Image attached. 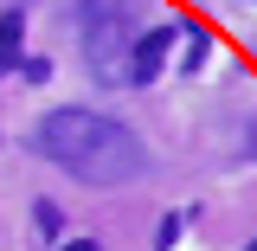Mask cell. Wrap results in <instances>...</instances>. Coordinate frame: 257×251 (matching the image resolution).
<instances>
[{
	"mask_svg": "<svg viewBox=\"0 0 257 251\" xmlns=\"http://www.w3.org/2000/svg\"><path fill=\"white\" fill-rule=\"evenodd\" d=\"M39 155L58 161L64 174H77L84 187H128L148 174V142L135 135L116 116H96V110H77L64 103L52 116H39Z\"/></svg>",
	"mask_w": 257,
	"mask_h": 251,
	"instance_id": "cell-1",
	"label": "cell"
},
{
	"mask_svg": "<svg viewBox=\"0 0 257 251\" xmlns=\"http://www.w3.org/2000/svg\"><path fill=\"white\" fill-rule=\"evenodd\" d=\"M84 52H90V71L103 84L128 77V0H84Z\"/></svg>",
	"mask_w": 257,
	"mask_h": 251,
	"instance_id": "cell-2",
	"label": "cell"
},
{
	"mask_svg": "<svg viewBox=\"0 0 257 251\" xmlns=\"http://www.w3.org/2000/svg\"><path fill=\"white\" fill-rule=\"evenodd\" d=\"M174 45H180V32H174V26L135 32V52H128V84H155L161 71H167V58H174Z\"/></svg>",
	"mask_w": 257,
	"mask_h": 251,
	"instance_id": "cell-3",
	"label": "cell"
},
{
	"mask_svg": "<svg viewBox=\"0 0 257 251\" xmlns=\"http://www.w3.org/2000/svg\"><path fill=\"white\" fill-rule=\"evenodd\" d=\"M20 39H26V13H20V7H7V13H0V77L20 64Z\"/></svg>",
	"mask_w": 257,
	"mask_h": 251,
	"instance_id": "cell-4",
	"label": "cell"
},
{
	"mask_svg": "<svg viewBox=\"0 0 257 251\" xmlns=\"http://www.w3.org/2000/svg\"><path fill=\"white\" fill-rule=\"evenodd\" d=\"M32 219H39V238H58V206H52V200H39V206H32Z\"/></svg>",
	"mask_w": 257,
	"mask_h": 251,
	"instance_id": "cell-5",
	"label": "cell"
},
{
	"mask_svg": "<svg viewBox=\"0 0 257 251\" xmlns=\"http://www.w3.org/2000/svg\"><path fill=\"white\" fill-rule=\"evenodd\" d=\"M180 219H187V213H167V219H161V232H155V251H174V238H180Z\"/></svg>",
	"mask_w": 257,
	"mask_h": 251,
	"instance_id": "cell-6",
	"label": "cell"
},
{
	"mask_svg": "<svg viewBox=\"0 0 257 251\" xmlns=\"http://www.w3.org/2000/svg\"><path fill=\"white\" fill-rule=\"evenodd\" d=\"M58 251H96V245H90V238H77V245H58Z\"/></svg>",
	"mask_w": 257,
	"mask_h": 251,
	"instance_id": "cell-7",
	"label": "cell"
},
{
	"mask_svg": "<svg viewBox=\"0 0 257 251\" xmlns=\"http://www.w3.org/2000/svg\"><path fill=\"white\" fill-rule=\"evenodd\" d=\"M244 251H257V238H251V245H244Z\"/></svg>",
	"mask_w": 257,
	"mask_h": 251,
	"instance_id": "cell-8",
	"label": "cell"
}]
</instances>
